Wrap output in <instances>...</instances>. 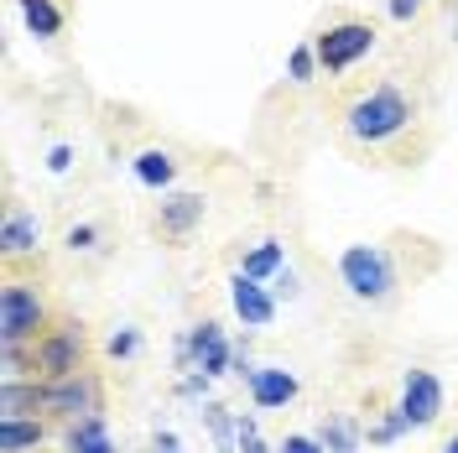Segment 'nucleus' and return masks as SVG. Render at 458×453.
<instances>
[{
	"label": "nucleus",
	"instance_id": "nucleus-1",
	"mask_svg": "<svg viewBox=\"0 0 458 453\" xmlns=\"http://www.w3.org/2000/svg\"><path fill=\"white\" fill-rule=\"evenodd\" d=\"M406 125H411V99H406L396 84L365 89V94L344 110V131H349V141H360V146L391 141V136H401Z\"/></svg>",
	"mask_w": 458,
	"mask_h": 453
},
{
	"label": "nucleus",
	"instance_id": "nucleus-2",
	"mask_svg": "<svg viewBox=\"0 0 458 453\" xmlns=\"http://www.w3.org/2000/svg\"><path fill=\"white\" fill-rule=\"evenodd\" d=\"M47 329H53V318H47L42 292L27 282H5V292H0V344H37Z\"/></svg>",
	"mask_w": 458,
	"mask_h": 453
},
{
	"label": "nucleus",
	"instance_id": "nucleus-3",
	"mask_svg": "<svg viewBox=\"0 0 458 453\" xmlns=\"http://www.w3.org/2000/svg\"><path fill=\"white\" fill-rule=\"evenodd\" d=\"M339 277H344V286H349L360 303H386V297H391V286H396L391 255L380 251V245H344Z\"/></svg>",
	"mask_w": 458,
	"mask_h": 453
},
{
	"label": "nucleus",
	"instance_id": "nucleus-4",
	"mask_svg": "<svg viewBox=\"0 0 458 453\" xmlns=\"http://www.w3.org/2000/svg\"><path fill=\"white\" fill-rule=\"evenodd\" d=\"M84 329L79 323H53L42 339L31 344V355H37V380H68V375H84Z\"/></svg>",
	"mask_w": 458,
	"mask_h": 453
},
{
	"label": "nucleus",
	"instance_id": "nucleus-5",
	"mask_svg": "<svg viewBox=\"0 0 458 453\" xmlns=\"http://www.w3.org/2000/svg\"><path fill=\"white\" fill-rule=\"evenodd\" d=\"M313 53H318V68L323 73H344L360 57L375 53V27L370 21H339V27H328L313 37Z\"/></svg>",
	"mask_w": 458,
	"mask_h": 453
},
{
	"label": "nucleus",
	"instance_id": "nucleus-6",
	"mask_svg": "<svg viewBox=\"0 0 458 453\" xmlns=\"http://www.w3.org/2000/svg\"><path fill=\"white\" fill-rule=\"evenodd\" d=\"M401 412H406V423L411 427H432L443 417V380L432 375V370H406L401 375Z\"/></svg>",
	"mask_w": 458,
	"mask_h": 453
},
{
	"label": "nucleus",
	"instance_id": "nucleus-7",
	"mask_svg": "<svg viewBox=\"0 0 458 453\" xmlns=\"http://www.w3.org/2000/svg\"><path fill=\"white\" fill-rule=\"evenodd\" d=\"M47 412L68 417V423H84L99 412V380L94 375H68V380H47Z\"/></svg>",
	"mask_w": 458,
	"mask_h": 453
},
{
	"label": "nucleus",
	"instance_id": "nucleus-8",
	"mask_svg": "<svg viewBox=\"0 0 458 453\" xmlns=\"http://www.w3.org/2000/svg\"><path fill=\"white\" fill-rule=\"evenodd\" d=\"M229 303H234V318H240L245 329H271V318H276V292L266 282H250L245 271H234Z\"/></svg>",
	"mask_w": 458,
	"mask_h": 453
},
{
	"label": "nucleus",
	"instance_id": "nucleus-9",
	"mask_svg": "<svg viewBox=\"0 0 458 453\" xmlns=\"http://www.w3.org/2000/svg\"><path fill=\"white\" fill-rule=\"evenodd\" d=\"M188 355H193V370H203V375H229V360H234L225 329H219L214 318L193 323V334H188Z\"/></svg>",
	"mask_w": 458,
	"mask_h": 453
},
{
	"label": "nucleus",
	"instance_id": "nucleus-10",
	"mask_svg": "<svg viewBox=\"0 0 458 453\" xmlns=\"http://www.w3.org/2000/svg\"><path fill=\"white\" fill-rule=\"evenodd\" d=\"M203 214H208V199L203 193H167L162 199V214H157V229L167 240H188L203 225Z\"/></svg>",
	"mask_w": 458,
	"mask_h": 453
},
{
	"label": "nucleus",
	"instance_id": "nucleus-11",
	"mask_svg": "<svg viewBox=\"0 0 458 453\" xmlns=\"http://www.w3.org/2000/svg\"><path fill=\"white\" fill-rule=\"evenodd\" d=\"M250 386V401H256L260 412H276V406H286V401H297V375L292 370H282V365H256V375L245 380Z\"/></svg>",
	"mask_w": 458,
	"mask_h": 453
},
{
	"label": "nucleus",
	"instance_id": "nucleus-12",
	"mask_svg": "<svg viewBox=\"0 0 458 453\" xmlns=\"http://www.w3.org/2000/svg\"><path fill=\"white\" fill-rule=\"evenodd\" d=\"M47 412V380H0V417H37Z\"/></svg>",
	"mask_w": 458,
	"mask_h": 453
},
{
	"label": "nucleus",
	"instance_id": "nucleus-13",
	"mask_svg": "<svg viewBox=\"0 0 458 453\" xmlns=\"http://www.w3.org/2000/svg\"><path fill=\"white\" fill-rule=\"evenodd\" d=\"M37 245H42V219H37V214H21V209H11L5 225H0V251L16 261V255H31Z\"/></svg>",
	"mask_w": 458,
	"mask_h": 453
},
{
	"label": "nucleus",
	"instance_id": "nucleus-14",
	"mask_svg": "<svg viewBox=\"0 0 458 453\" xmlns=\"http://www.w3.org/2000/svg\"><path fill=\"white\" fill-rule=\"evenodd\" d=\"M131 177H136L141 188H151V193H167L172 177H177V157L162 151V146H151V151H141V157L131 162Z\"/></svg>",
	"mask_w": 458,
	"mask_h": 453
},
{
	"label": "nucleus",
	"instance_id": "nucleus-15",
	"mask_svg": "<svg viewBox=\"0 0 458 453\" xmlns=\"http://www.w3.org/2000/svg\"><path fill=\"white\" fill-rule=\"evenodd\" d=\"M240 271H245L250 282H276V271H286V245L282 240H260V245H250L245 261H240Z\"/></svg>",
	"mask_w": 458,
	"mask_h": 453
},
{
	"label": "nucleus",
	"instance_id": "nucleus-16",
	"mask_svg": "<svg viewBox=\"0 0 458 453\" xmlns=\"http://www.w3.org/2000/svg\"><path fill=\"white\" fill-rule=\"evenodd\" d=\"M47 427L42 417H0V453H27V449H42Z\"/></svg>",
	"mask_w": 458,
	"mask_h": 453
},
{
	"label": "nucleus",
	"instance_id": "nucleus-17",
	"mask_svg": "<svg viewBox=\"0 0 458 453\" xmlns=\"http://www.w3.org/2000/svg\"><path fill=\"white\" fill-rule=\"evenodd\" d=\"M68 453H114L105 412H94V417H84V423H68Z\"/></svg>",
	"mask_w": 458,
	"mask_h": 453
},
{
	"label": "nucleus",
	"instance_id": "nucleus-18",
	"mask_svg": "<svg viewBox=\"0 0 458 453\" xmlns=\"http://www.w3.org/2000/svg\"><path fill=\"white\" fill-rule=\"evenodd\" d=\"M203 427L214 432V443H219V453H240V417H229L225 401H203Z\"/></svg>",
	"mask_w": 458,
	"mask_h": 453
},
{
	"label": "nucleus",
	"instance_id": "nucleus-19",
	"mask_svg": "<svg viewBox=\"0 0 458 453\" xmlns=\"http://www.w3.org/2000/svg\"><path fill=\"white\" fill-rule=\"evenodd\" d=\"M313 438L323 443V453H360V443H365V432L349 417H323V427H318Z\"/></svg>",
	"mask_w": 458,
	"mask_h": 453
},
{
	"label": "nucleus",
	"instance_id": "nucleus-20",
	"mask_svg": "<svg viewBox=\"0 0 458 453\" xmlns=\"http://www.w3.org/2000/svg\"><path fill=\"white\" fill-rule=\"evenodd\" d=\"M16 5H21V21H27L31 37H42V42H47V37L63 31V11H57L53 0H16Z\"/></svg>",
	"mask_w": 458,
	"mask_h": 453
},
{
	"label": "nucleus",
	"instance_id": "nucleus-21",
	"mask_svg": "<svg viewBox=\"0 0 458 453\" xmlns=\"http://www.w3.org/2000/svg\"><path fill=\"white\" fill-rule=\"evenodd\" d=\"M286 79H292V84H313V79H318V53H313V42H297V47L286 53Z\"/></svg>",
	"mask_w": 458,
	"mask_h": 453
},
{
	"label": "nucleus",
	"instance_id": "nucleus-22",
	"mask_svg": "<svg viewBox=\"0 0 458 453\" xmlns=\"http://www.w3.org/2000/svg\"><path fill=\"white\" fill-rule=\"evenodd\" d=\"M401 432H411V423H406V412H401V406H391V412H386V417L365 432V438H370L375 449H386V443H396Z\"/></svg>",
	"mask_w": 458,
	"mask_h": 453
},
{
	"label": "nucleus",
	"instance_id": "nucleus-23",
	"mask_svg": "<svg viewBox=\"0 0 458 453\" xmlns=\"http://www.w3.org/2000/svg\"><path fill=\"white\" fill-rule=\"evenodd\" d=\"M105 349H110V360H136V355H141V334H136V329H114Z\"/></svg>",
	"mask_w": 458,
	"mask_h": 453
},
{
	"label": "nucleus",
	"instance_id": "nucleus-24",
	"mask_svg": "<svg viewBox=\"0 0 458 453\" xmlns=\"http://www.w3.org/2000/svg\"><path fill=\"white\" fill-rule=\"evenodd\" d=\"M240 453H276V449H266V443H260V427H256L250 412H240Z\"/></svg>",
	"mask_w": 458,
	"mask_h": 453
},
{
	"label": "nucleus",
	"instance_id": "nucleus-25",
	"mask_svg": "<svg viewBox=\"0 0 458 453\" xmlns=\"http://www.w3.org/2000/svg\"><path fill=\"white\" fill-rule=\"evenodd\" d=\"M276 453H323V443L308 438V432H286L282 443H276Z\"/></svg>",
	"mask_w": 458,
	"mask_h": 453
},
{
	"label": "nucleus",
	"instance_id": "nucleus-26",
	"mask_svg": "<svg viewBox=\"0 0 458 453\" xmlns=\"http://www.w3.org/2000/svg\"><path fill=\"white\" fill-rule=\"evenodd\" d=\"M208 380H214V375H203V370H188V375L177 380V397H208Z\"/></svg>",
	"mask_w": 458,
	"mask_h": 453
},
{
	"label": "nucleus",
	"instance_id": "nucleus-27",
	"mask_svg": "<svg viewBox=\"0 0 458 453\" xmlns=\"http://www.w3.org/2000/svg\"><path fill=\"white\" fill-rule=\"evenodd\" d=\"M94 240H99V225H73L68 229V251H94Z\"/></svg>",
	"mask_w": 458,
	"mask_h": 453
},
{
	"label": "nucleus",
	"instance_id": "nucleus-28",
	"mask_svg": "<svg viewBox=\"0 0 458 453\" xmlns=\"http://www.w3.org/2000/svg\"><path fill=\"white\" fill-rule=\"evenodd\" d=\"M68 167H73V146H68V141H57L53 151H47V172H57V177H63Z\"/></svg>",
	"mask_w": 458,
	"mask_h": 453
},
{
	"label": "nucleus",
	"instance_id": "nucleus-29",
	"mask_svg": "<svg viewBox=\"0 0 458 453\" xmlns=\"http://www.w3.org/2000/svg\"><path fill=\"white\" fill-rule=\"evenodd\" d=\"M271 292H276V297H286V303H292V297L302 292V282H297V271H292V266H286V271H276V282H271Z\"/></svg>",
	"mask_w": 458,
	"mask_h": 453
},
{
	"label": "nucleus",
	"instance_id": "nucleus-30",
	"mask_svg": "<svg viewBox=\"0 0 458 453\" xmlns=\"http://www.w3.org/2000/svg\"><path fill=\"white\" fill-rule=\"evenodd\" d=\"M151 449H157V453H182V438H177L172 427H157V438H151Z\"/></svg>",
	"mask_w": 458,
	"mask_h": 453
},
{
	"label": "nucleus",
	"instance_id": "nucleus-31",
	"mask_svg": "<svg viewBox=\"0 0 458 453\" xmlns=\"http://www.w3.org/2000/svg\"><path fill=\"white\" fill-rule=\"evenodd\" d=\"M386 11H391V21H411L422 11V0H386Z\"/></svg>",
	"mask_w": 458,
	"mask_h": 453
},
{
	"label": "nucleus",
	"instance_id": "nucleus-32",
	"mask_svg": "<svg viewBox=\"0 0 458 453\" xmlns=\"http://www.w3.org/2000/svg\"><path fill=\"white\" fill-rule=\"evenodd\" d=\"M443 453H458V432H454V438H448V443H443Z\"/></svg>",
	"mask_w": 458,
	"mask_h": 453
},
{
	"label": "nucleus",
	"instance_id": "nucleus-33",
	"mask_svg": "<svg viewBox=\"0 0 458 453\" xmlns=\"http://www.w3.org/2000/svg\"><path fill=\"white\" fill-rule=\"evenodd\" d=\"M454 42H458V31H454Z\"/></svg>",
	"mask_w": 458,
	"mask_h": 453
}]
</instances>
